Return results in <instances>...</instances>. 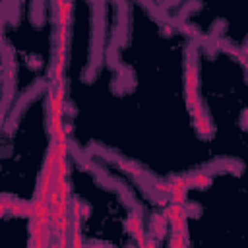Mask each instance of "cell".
Masks as SVG:
<instances>
[{
    "label": "cell",
    "instance_id": "cell-5",
    "mask_svg": "<svg viewBox=\"0 0 248 248\" xmlns=\"http://www.w3.org/2000/svg\"><path fill=\"white\" fill-rule=\"evenodd\" d=\"M167 223L169 221L163 215H153V219H151V231H153V234L157 238H163L167 234Z\"/></svg>",
    "mask_w": 248,
    "mask_h": 248
},
{
    "label": "cell",
    "instance_id": "cell-7",
    "mask_svg": "<svg viewBox=\"0 0 248 248\" xmlns=\"http://www.w3.org/2000/svg\"><path fill=\"white\" fill-rule=\"evenodd\" d=\"M163 217H165L167 221H169V219H172V217H186V215H184V205H178V203H170V205L165 209Z\"/></svg>",
    "mask_w": 248,
    "mask_h": 248
},
{
    "label": "cell",
    "instance_id": "cell-3",
    "mask_svg": "<svg viewBox=\"0 0 248 248\" xmlns=\"http://www.w3.org/2000/svg\"><path fill=\"white\" fill-rule=\"evenodd\" d=\"M192 116H194V124H196V130L202 134V136H209L211 134V124H209V120H207V116L203 114V110H202V107H198V108H194L192 110Z\"/></svg>",
    "mask_w": 248,
    "mask_h": 248
},
{
    "label": "cell",
    "instance_id": "cell-8",
    "mask_svg": "<svg viewBox=\"0 0 248 248\" xmlns=\"http://www.w3.org/2000/svg\"><path fill=\"white\" fill-rule=\"evenodd\" d=\"M62 128H64V124H62V116H48V132H50V136L60 134Z\"/></svg>",
    "mask_w": 248,
    "mask_h": 248
},
{
    "label": "cell",
    "instance_id": "cell-9",
    "mask_svg": "<svg viewBox=\"0 0 248 248\" xmlns=\"http://www.w3.org/2000/svg\"><path fill=\"white\" fill-rule=\"evenodd\" d=\"M89 211H91V209H89V205H81V211H79V217H87V215H89Z\"/></svg>",
    "mask_w": 248,
    "mask_h": 248
},
{
    "label": "cell",
    "instance_id": "cell-6",
    "mask_svg": "<svg viewBox=\"0 0 248 248\" xmlns=\"http://www.w3.org/2000/svg\"><path fill=\"white\" fill-rule=\"evenodd\" d=\"M52 194H54L60 202H68V198H70V186H68V182H66V180L54 182V184H52Z\"/></svg>",
    "mask_w": 248,
    "mask_h": 248
},
{
    "label": "cell",
    "instance_id": "cell-10",
    "mask_svg": "<svg viewBox=\"0 0 248 248\" xmlns=\"http://www.w3.org/2000/svg\"><path fill=\"white\" fill-rule=\"evenodd\" d=\"M140 248H157V246H155V240H145Z\"/></svg>",
    "mask_w": 248,
    "mask_h": 248
},
{
    "label": "cell",
    "instance_id": "cell-2",
    "mask_svg": "<svg viewBox=\"0 0 248 248\" xmlns=\"http://www.w3.org/2000/svg\"><path fill=\"white\" fill-rule=\"evenodd\" d=\"M126 229H128V232H132V236H134V238L140 242V246L145 242L143 229H141V217H138L136 213L128 215V219H126Z\"/></svg>",
    "mask_w": 248,
    "mask_h": 248
},
{
    "label": "cell",
    "instance_id": "cell-4",
    "mask_svg": "<svg viewBox=\"0 0 248 248\" xmlns=\"http://www.w3.org/2000/svg\"><path fill=\"white\" fill-rule=\"evenodd\" d=\"M186 178V184L188 188L190 186H196V188H205L211 184V176L205 174V172H198V174H192V176H184Z\"/></svg>",
    "mask_w": 248,
    "mask_h": 248
},
{
    "label": "cell",
    "instance_id": "cell-1",
    "mask_svg": "<svg viewBox=\"0 0 248 248\" xmlns=\"http://www.w3.org/2000/svg\"><path fill=\"white\" fill-rule=\"evenodd\" d=\"M186 190H188L186 178H184V176H174V178L169 182L170 202H172V203H178V205H184V203H186Z\"/></svg>",
    "mask_w": 248,
    "mask_h": 248
}]
</instances>
